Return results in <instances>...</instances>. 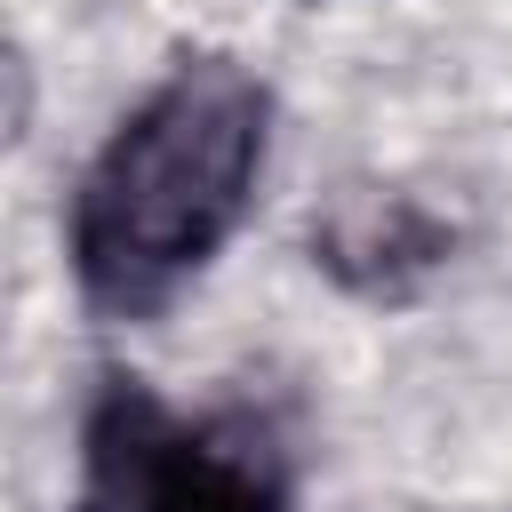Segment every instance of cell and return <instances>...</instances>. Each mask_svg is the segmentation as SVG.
<instances>
[{"label": "cell", "instance_id": "cell-1", "mask_svg": "<svg viewBox=\"0 0 512 512\" xmlns=\"http://www.w3.org/2000/svg\"><path fill=\"white\" fill-rule=\"evenodd\" d=\"M272 144V96L240 56H176L104 136L72 192V280L96 312L144 320L240 232Z\"/></svg>", "mask_w": 512, "mask_h": 512}, {"label": "cell", "instance_id": "cell-2", "mask_svg": "<svg viewBox=\"0 0 512 512\" xmlns=\"http://www.w3.org/2000/svg\"><path fill=\"white\" fill-rule=\"evenodd\" d=\"M72 512H288V472L256 424L184 416L136 376H112L80 416Z\"/></svg>", "mask_w": 512, "mask_h": 512}, {"label": "cell", "instance_id": "cell-3", "mask_svg": "<svg viewBox=\"0 0 512 512\" xmlns=\"http://www.w3.org/2000/svg\"><path fill=\"white\" fill-rule=\"evenodd\" d=\"M456 256V224L408 184H344L312 216V264L360 304H408Z\"/></svg>", "mask_w": 512, "mask_h": 512}]
</instances>
